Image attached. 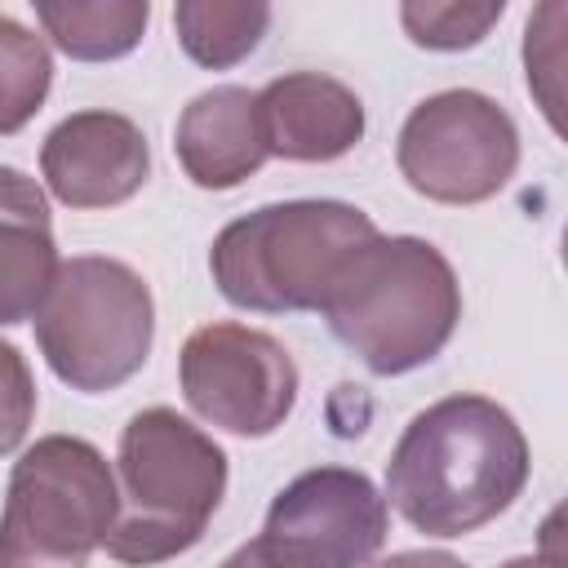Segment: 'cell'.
I'll return each mask as SVG.
<instances>
[{"label": "cell", "mask_w": 568, "mask_h": 568, "mask_svg": "<svg viewBox=\"0 0 568 568\" xmlns=\"http://www.w3.org/2000/svg\"><path fill=\"white\" fill-rule=\"evenodd\" d=\"M528 484V439L488 395H448L422 408L386 462L390 506L426 537H466L493 524Z\"/></svg>", "instance_id": "6da1fadb"}, {"label": "cell", "mask_w": 568, "mask_h": 568, "mask_svg": "<svg viewBox=\"0 0 568 568\" xmlns=\"http://www.w3.org/2000/svg\"><path fill=\"white\" fill-rule=\"evenodd\" d=\"M320 311L368 373L399 377L448 346L462 320V288L430 240L377 235L346 262Z\"/></svg>", "instance_id": "7a4b0ae2"}, {"label": "cell", "mask_w": 568, "mask_h": 568, "mask_svg": "<svg viewBox=\"0 0 568 568\" xmlns=\"http://www.w3.org/2000/svg\"><path fill=\"white\" fill-rule=\"evenodd\" d=\"M368 240H377V226L355 204L284 200L226 222L209 248V271L217 293L240 311H320Z\"/></svg>", "instance_id": "3957f363"}, {"label": "cell", "mask_w": 568, "mask_h": 568, "mask_svg": "<svg viewBox=\"0 0 568 568\" xmlns=\"http://www.w3.org/2000/svg\"><path fill=\"white\" fill-rule=\"evenodd\" d=\"M115 466L120 515L106 532V555L129 568L191 550L226 493V453L164 404L129 417Z\"/></svg>", "instance_id": "277c9868"}, {"label": "cell", "mask_w": 568, "mask_h": 568, "mask_svg": "<svg viewBox=\"0 0 568 568\" xmlns=\"http://www.w3.org/2000/svg\"><path fill=\"white\" fill-rule=\"evenodd\" d=\"M36 342L58 382L84 395L124 386L151 355L155 302L146 280L120 257H71L58 266L40 311Z\"/></svg>", "instance_id": "5b68a950"}, {"label": "cell", "mask_w": 568, "mask_h": 568, "mask_svg": "<svg viewBox=\"0 0 568 568\" xmlns=\"http://www.w3.org/2000/svg\"><path fill=\"white\" fill-rule=\"evenodd\" d=\"M120 515L106 457L80 435L36 439L9 475L0 568H89Z\"/></svg>", "instance_id": "8992f818"}, {"label": "cell", "mask_w": 568, "mask_h": 568, "mask_svg": "<svg viewBox=\"0 0 568 568\" xmlns=\"http://www.w3.org/2000/svg\"><path fill=\"white\" fill-rule=\"evenodd\" d=\"M395 164L404 182L435 204H479L515 178L519 129L488 93L444 89L408 111Z\"/></svg>", "instance_id": "52a82bcc"}, {"label": "cell", "mask_w": 568, "mask_h": 568, "mask_svg": "<svg viewBox=\"0 0 568 568\" xmlns=\"http://www.w3.org/2000/svg\"><path fill=\"white\" fill-rule=\"evenodd\" d=\"M178 382L204 422L244 439L275 435L297 404L293 355L271 333L231 320L204 324L182 342Z\"/></svg>", "instance_id": "ba28073f"}, {"label": "cell", "mask_w": 568, "mask_h": 568, "mask_svg": "<svg viewBox=\"0 0 568 568\" xmlns=\"http://www.w3.org/2000/svg\"><path fill=\"white\" fill-rule=\"evenodd\" d=\"M386 524V497L364 470L315 466L275 493L262 541L293 568H368Z\"/></svg>", "instance_id": "9c48e42d"}, {"label": "cell", "mask_w": 568, "mask_h": 568, "mask_svg": "<svg viewBox=\"0 0 568 568\" xmlns=\"http://www.w3.org/2000/svg\"><path fill=\"white\" fill-rule=\"evenodd\" d=\"M40 173L67 209H111L151 178L146 133L120 111H75L49 129Z\"/></svg>", "instance_id": "30bf717a"}, {"label": "cell", "mask_w": 568, "mask_h": 568, "mask_svg": "<svg viewBox=\"0 0 568 568\" xmlns=\"http://www.w3.org/2000/svg\"><path fill=\"white\" fill-rule=\"evenodd\" d=\"M266 155L293 164H328L364 138V102L333 75L288 71L257 93Z\"/></svg>", "instance_id": "8fae6325"}, {"label": "cell", "mask_w": 568, "mask_h": 568, "mask_svg": "<svg viewBox=\"0 0 568 568\" xmlns=\"http://www.w3.org/2000/svg\"><path fill=\"white\" fill-rule=\"evenodd\" d=\"M173 151L186 178L204 191H231L266 164V138L257 93L244 84H217L195 93L173 129Z\"/></svg>", "instance_id": "7c38bea8"}, {"label": "cell", "mask_w": 568, "mask_h": 568, "mask_svg": "<svg viewBox=\"0 0 568 568\" xmlns=\"http://www.w3.org/2000/svg\"><path fill=\"white\" fill-rule=\"evenodd\" d=\"M44 36L75 62H111L138 49L151 4L146 0H36Z\"/></svg>", "instance_id": "4fadbf2b"}, {"label": "cell", "mask_w": 568, "mask_h": 568, "mask_svg": "<svg viewBox=\"0 0 568 568\" xmlns=\"http://www.w3.org/2000/svg\"><path fill=\"white\" fill-rule=\"evenodd\" d=\"M173 27L191 62L209 71H226L244 62L266 27H271V4L262 0H178L173 4Z\"/></svg>", "instance_id": "5bb4252c"}, {"label": "cell", "mask_w": 568, "mask_h": 568, "mask_svg": "<svg viewBox=\"0 0 568 568\" xmlns=\"http://www.w3.org/2000/svg\"><path fill=\"white\" fill-rule=\"evenodd\" d=\"M58 244L44 226L0 222V324H22L40 311L53 275Z\"/></svg>", "instance_id": "9a60e30c"}, {"label": "cell", "mask_w": 568, "mask_h": 568, "mask_svg": "<svg viewBox=\"0 0 568 568\" xmlns=\"http://www.w3.org/2000/svg\"><path fill=\"white\" fill-rule=\"evenodd\" d=\"M53 84V58L49 44L0 13V138L18 133L49 98Z\"/></svg>", "instance_id": "2e32d148"}, {"label": "cell", "mask_w": 568, "mask_h": 568, "mask_svg": "<svg viewBox=\"0 0 568 568\" xmlns=\"http://www.w3.org/2000/svg\"><path fill=\"white\" fill-rule=\"evenodd\" d=\"M506 4L488 0V4H462V0H408L399 4V22L408 31L413 44L435 49V53H457V49H475L497 22H501Z\"/></svg>", "instance_id": "e0dca14e"}, {"label": "cell", "mask_w": 568, "mask_h": 568, "mask_svg": "<svg viewBox=\"0 0 568 568\" xmlns=\"http://www.w3.org/2000/svg\"><path fill=\"white\" fill-rule=\"evenodd\" d=\"M36 417V377L13 342H0V457L13 453Z\"/></svg>", "instance_id": "ac0fdd59"}, {"label": "cell", "mask_w": 568, "mask_h": 568, "mask_svg": "<svg viewBox=\"0 0 568 568\" xmlns=\"http://www.w3.org/2000/svg\"><path fill=\"white\" fill-rule=\"evenodd\" d=\"M0 222H22V226L49 231V195L40 191L36 178H27L13 164H0Z\"/></svg>", "instance_id": "d6986e66"}, {"label": "cell", "mask_w": 568, "mask_h": 568, "mask_svg": "<svg viewBox=\"0 0 568 568\" xmlns=\"http://www.w3.org/2000/svg\"><path fill=\"white\" fill-rule=\"evenodd\" d=\"M368 568H466V564L448 550H399V555H386Z\"/></svg>", "instance_id": "ffe728a7"}, {"label": "cell", "mask_w": 568, "mask_h": 568, "mask_svg": "<svg viewBox=\"0 0 568 568\" xmlns=\"http://www.w3.org/2000/svg\"><path fill=\"white\" fill-rule=\"evenodd\" d=\"M222 568H293L288 559H280L262 537H253V541H244L235 555H226L222 559Z\"/></svg>", "instance_id": "44dd1931"}, {"label": "cell", "mask_w": 568, "mask_h": 568, "mask_svg": "<svg viewBox=\"0 0 568 568\" xmlns=\"http://www.w3.org/2000/svg\"><path fill=\"white\" fill-rule=\"evenodd\" d=\"M501 568H564V555L559 550H541V555H524V559H510Z\"/></svg>", "instance_id": "7402d4cb"}]
</instances>
